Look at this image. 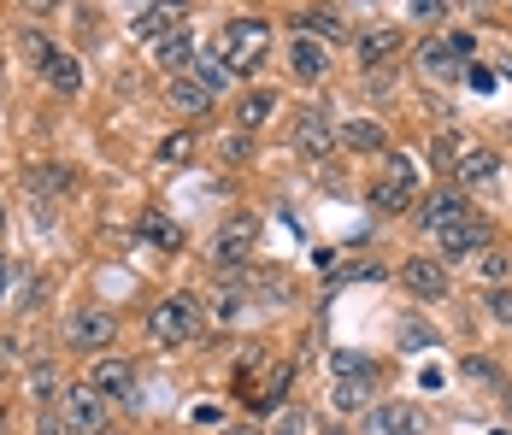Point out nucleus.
Listing matches in <instances>:
<instances>
[{
    "label": "nucleus",
    "mask_w": 512,
    "mask_h": 435,
    "mask_svg": "<svg viewBox=\"0 0 512 435\" xmlns=\"http://www.w3.org/2000/svg\"><path fill=\"white\" fill-rule=\"evenodd\" d=\"M265 53H271V24H265L259 12H236V18L224 24V65H230V77L259 71Z\"/></svg>",
    "instance_id": "1"
},
{
    "label": "nucleus",
    "mask_w": 512,
    "mask_h": 435,
    "mask_svg": "<svg viewBox=\"0 0 512 435\" xmlns=\"http://www.w3.org/2000/svg\"><path fill=\"white\" fill-rule=\"evenodd\" d=\"M201 330V300L195 294H165L159 306H148V336L159 347H177V341H189Z\"/></svg>",
    "instance_id": "2"
},
{
    "label": "nucleus",
    "mask_w": 512,
    "mask_h": 435,
    "mask_svg": "<svg viewBox=\"0 0 512 435\" xmlns=\"http://www.w3.org/2000/svg\"><path fill=\"white\" fill-rule=\"evenodd\" d=\"M412 189H418V165H412L407 153H383L377 183H371V212H407Z\"/></svg>",
    "instance_id": "3"
},
{
    "label": "nucleus",
    "mask_w": 512,
    "mask_h": 435,
    "mask_svg": "<svg viewBox=\"0 0 512 435\" xmlns=\"http://www.w3.org/2000/svg\"><path fill=\"white\" fill-rule=\"evenodd\" d=\"M59 412H65L59 424H65L71 435H106V400L89 383H83V388H65V394H59Z\"/></svg>",
    "instance_id": "4"
},
{
    "label": "nucleus",
    "mask_w": 512,
    "mask_h": 435,
    "mask_svg": "<svg viewBox=\"0 0 512 435\" xmlns=\"http://www.w3.org/2000/svg\"><path fill=\"white\" fill-rule=\"evenodd\" d=\"M118 336V318L106 312V306H77L71 318H65V341L77 347V353H95V347H112Z\"/></svg>",
    "instance_id": "5"
},
{
    "label": "nucleus",
    "mask_w": 512,
    "mask_h": 435,
    "mask_svg": "<svg viewBox=\"0 0 512 435\" xmlns=\"http://www.w3.org/2000/svg\"><path fill=\"white\" fill-rule=\"evenodd\" d=\"M254 236H259V218H254V212H236V218L218 230V242H212V265H218V271L242 265V259H248V247H254Z\"/></svg>",
    "instance_id": "6"
},
{
    "label": "nucleus",
    "mask_w": 512,
    "mask_h": 435,
    "mask_svg": "<svg viewBox=\"0 0 512 435\" xmlns=\"http://www.w3.org/2000/svg\"><path fill=\"white\" fill-rule=\"evenodd\" d=\"M412 218H418L430 236H442V230H454V224L471 218V212H465V200L454 189H436V194H424V200H412Z\"/></svg>",
    "instance_id": "7"
},
{
    "label": "nucleus",
    "mask_w": 512,
    "mask_h": 435,
    "mask_svg": "<svg viewBox=\"0 0 512 435\" xmlns=\"http://www.w3.org/2000/svg\"><path fill=\"white\" fill-rule=\"evenodd\" d=\"M336 124H330V112H318V106H307L301 118H295V147L307 153V159H330L336 153Z\"/></svg>",
    "instance_id": "8"
},
{
    "label": "nucleus",
    "mask_w": 512,
    "mask_h": 435,
    "mask_svg": "<svg viewBox=\"0 0 512 435\" xmlns=\"http://www.w3.org/2000/svg\"><path fill=\"white\" fill-rule=\"evenodd\" d=\"M89 388H95L101 400H136V365H130V359H95Z\"/></svg>",
    "instance_id": "9"
},
{
    "label": "nucleus",
    "mask_w": 512,
    "mask_h": 435,
    "mask_svg": "<svg viewBox=\"0 0 512 435\" xmlns=\"http://www.w3.org/2000/svg\"><path fill=\"white\" fill-rule=\"evenodd\" d=\"M401 283H407L418 300H448V271H442V259H424V253L407 259V265H401Z\"/></svg>",
    "instance_id": "10"
},
{
    "label": "nucleus",
    "mask_w": 512,
    "mask_h": 435,
    "mask_svg": "<svg viewBox=\"0 0 512 435\" xmlns=\"http://www.w3.org/2000/svg\"><path fill=\"white\" fill-rule=\"evenodd\" d=\"M36 65H42V77H48L59 95H77V89H83V65L65 48H42V42H36Z\"/></svg>",
    "instance_id": "11"
},
{
    "label": "nucleus",
    "mask_w": 512,
    "mask_h": 435,
    "mask_svg": "<svg viewBox=\"0 0 512 435\" xmlns=\"http://www.w3.org/2000/svg\"><path fill=\"white\" fill-rule=\"evenodd\" d=\"M171 30H183V12L177 6H136V18H130V36L136 42H165Z\"/></svg>",
    "instance_id": "12"
},
{
    "label": "nucleus",
    "mask_w": 512,
    "mask_h": 435,
    "mask_svg": "<svg viewBox=\"0 0 512 435\" xmlns=\"http://www.w3.org/2000/svg\"><path fill=\"white\" fill-rule=\"evenodd\" d=\"M371 430L377 435H424V412L412 400H389V406L371 412Z\"/></svg>",
    "instance_id": "13"
},
{
    "label": "nucleus",
    "mask_w": 512,
    "mask_h": 435,
    "mask_svg": "<svg viewBox=\"0 0 512 435\" xmlns=\"http://www.w3.org/2000/svg\"><path fill=\"white\" fill-rule=\"evenodd\" d=\"M289 71H295L301 83H318V77L330 71V48L312 42V36H295V42H289Z\"/></svg>",
    "instance_id": "14"
},
{
    "label": "nucleus",
    "mask_w": 512,
    "mask_h": 435,
    "mask_svg": "<svg viewBox=\"0 0 512 435\" xmlns=\"http://www.w3.org/2000/svg\"><path fill=\"white\" fill-rule=\"evenodd\" d=\"M454 177H460L465 189H489V183L501 177V159H495L489 147H465L460 165H454Z\"/></svg>",
    "instance_id": "15"
},
{
    "label": "nucleus",
    "mask_w": 512,
    "mask_h": 435,
    "mask_svg": "<svg viewBox=\"0 0 512 435\" xmlns=\"http://www.w3.org/2000/svg\"><path fill=\"white\" fill-rule=\"evenodd\" d=\"M165 100H171L177 118H206V112H212V95H206L195 77H171V83H165Z\"/></svg>",
    "instance_id": "16"
},
{
    "label": "nucleus",
    "mask_w": 512,
    "mask_h": 435,
    "mask_svg": "<svg viewBox=\"0 0 512 435\" xmlns=\"http://www.w3.org/2000/svg\"><path fill=\"white\" fill-rule=\"evenodd\" d=\"M436 242H442L448 259H471V253H483V247H489V230H483L477 218H460V224H454V230H442Z\"/></svg>",
    "instance_id": "17"
},
{
    "label": "nucleus",
    "mask_w": 512,
    "mask_h": 435,
    "mask_svg": "<svg viewBox=\"0 0 512 435\" xmlns=\"http://www.w3.org/2000/svg\"><path fill=\"white\" fill-rule=\"evenodd\" d=\"M371 394H377L371 377H336V383H330V406H336L342 418H359V412L371 406Z\"/></svg>",
    "instance_id": "18"
},
{
    "label": "nucleus",
    "mask_w": 512,
    "mask_h": 435,
    "mask_svg": "<svg viewBox=\"0 0 512 435\" xmlns=\"http://www.w3.org/2000/svg\"><path fill=\"white\" fill-rule=\"evenodd\" d=\"M295 24H301V36H312V42H324V48L348 36V18H342V12H324V6H312V12H301Z\"/></svg>",
    "instance_id": "19"
},
{
    "label": "nucleus",
    "mask_w": 512,
    "mask_h": 435,
    "mask_svg": "<svg viewBox=\"0 0 512 435\" xmlns=\"http://www.w3.org/2000/svg\"><path fill=\"white\" fill-rule=\"evenodd\" d=\"M336 136H342V147H354V153H383V147H389V136H383L377 118H348Z\"/></svg>",
    "instance_id": "20"
},
{
    "label": "nucleus",
    "mask_w": 512,
    "mask_h": 435,
    "mask_svg": "<svg viewBox=\"0 0 512 435\" xmlns=\"http://www.w3.org/2000/svg\"><path fill=\"white\" fill-rule=\"evenodd\" d=\"M418 71H424V77H460L465 59L448 48V42H424V48H418Z\"/></svg>",
    "instance_id": "21"
},
{
    "label": "nucleus",
    "mask_w": 512,
    "mask_h": 435,
    "mask_svg": "<svg viewBox=\"0 0 512 435\" xmlns=\"http://www.w3.org/2000/svg\"><path fill=\"white\" fill-rule=\"evenodd\" d=\"M189 59H195V30L183 24V30H171V36L159 42V71H171V77H177Z\"/></svg>",
    "instance_id": "22"
},
{
    "label": "nucleus",
    "mask_w": 512,
    "mask_h": 435,
    "mask_svg": "<svg viewBox=\"0 0 512 435\" xmlns=\"http://www.w3.org/2000/svg\"><path fill=\"white\" fill-rule=\"evenodd\" d=\"M142 236H148V242H159L165 253H183V230H177L165 212H142Z\"/></svg>",
    "instance_id": "23"
},
{
    "label": "nucleus",
    "mask_w": 512,
    "mask_h": 435,
    "mask_svg": "<svg viewBox=\"0 0 512 435\" xmlns=\"http://www.w3.org/2000/svg\"><path fill=\"white\" fill-rule=\"evenodd\" d=\"M395 48H401V30H365L359 36V65H377V59H389Z\"/></svg>",
    "instance_id": "24"
},
{
    "label": "nucleus",
    "mask_w": 512,
    "mask_h": 435,
    "mask_svg": "<svg viewBox=\"0 0 512 435\" xmlns=\"http://www.w3.org/2000/svg\"><path fill=\"white\" fill-rule=\"evenodd\" d=\"M271 112H277V95H271V89H259V95L242 100V112H236V118H242V130H259Z\"/></svg>",
    "instance_id": "25"
},
{
    "label": "nucleus",
    "mask_w": 512,
    "mask_h": 435,
    "mask_svg": "<svg viewBox=\"0 0 512 435\" xmlns=\"http://www.w3.org/2000/svg\"><path fill=\"white\" fill-rule=\"evenodd\" d=\"M24 388H30V400L48 406V400H59V371H53V365H36V371L24 377Z\"/></svg>",
    "instance_id": "26"
},
{
    "label": "nucleus",
    "mask_w": 512,
    "mask_h": 435,
    "mask_svg": "<svg viewBox=\"0 0 512 435\" xmlns=\"http://www.w3.org/2000/svg\"><path fill=\"white\" fill-rule=\"evenodd\" d=\"M189 77H195V83H201L206 95H218V89H224V83H230V65H224V59H201V65H195V71H189Z\"/></svg>",
    "instance_id": "27"
},
{
    "label": "nucleus",
    "mask_w": 512,
    "mask_h": 435,
    "mask_svg": "<svg viewBox=\"0 0 512 435\" xmlns=\"http://www.w3.org/2000/svg\"><path fill=\"white\" fill-rule=\"evenodd\" d=\"M30 189H36V194H59V189H71V171H65V165H48V171L36 165V171H30Z\"/></svg>",
    "instance_id": "28"
},
{
    "label": "nucleus",
    "mask_w": 512,
    "mask_h": 435,
    "mask_svg": "<svg viewBox=\"0 0 512 435\" xmlns=\"http://www.w3.org/2000/svg\"><path fill=\"white\" fill-rule=\"evenodd\" d=\"M307 430H312L307 412H301V406H283V412L271 418V430H265V435H307Z\"/></svg>",
    "instance_id": "29"
},
{
    "label": "nucleus",
    "mask_w": 512,
    "mask_h": 435,
    "mask_svg": "<svg viewBox=\"0 0 512 435\" xmlns=\"http://www.w3.org/2000/svg\"><path fill=\"white\" fill-rule=\"evenodd\" d=\"M330 371H336V377H371V359L342 347V353H330Z\"/></svg>",
    "instance_id": "30"
},
{
    "label": "nucleus",
    "mask_w": 512,
    "mask_h": 435,
    "mask_svg": "<svg viewBox=\"0 0 512 435\" xmlns=\"http://www.w3.org/2000/svg\"><path fill=\"white\" fill-rule=\"evenodd\" d=\"M189 153H195V136H189V130H177V136H165V142H159V165H177V159H189Z\"/></svg>",
    "instance_id": "31"
},
{
    "label": "nucleus",
    "mask_w": 512,
    "mask_h": 435,
    "mask_svg": "<svg viewBox=\"0 0 512 435\" xmlns=\"http://www.w3.org/2000/svg\"><path fill=\"white\" fill-rule=\"evenodd\" d=\"M477 271H483L489 283H501V277H507V253H501V247H483V253H477Z\"/></svg>",
    "instance_id": "32"
},
{
    "label": "nucleus",
    "mask_w": 512,
    "mask_h": 435,
    "mask_svg": "<svg viewBox=\"0 0 512 435\" xmlns=\"http://www.w3.org/2000/svg\"><path fill=\"white\" fill-rule=\"evenodd\" d=\"M460 153H465L460 136H436V142H430V159H436V165H448V159L460 165Z\"/></svg>",
    "instance_id": "33"
},
{
    "label": "nucleus",
    "mask_w": 512,
    "mask_h": 435,
    "mask_svg": "<svg viewBox=\"0 0 512 435\" xmlns=\"http://www.w3.org/2000/svg\"><path fill=\"white\" fill-rule=\"evenodd\" d=\"M489 312L495 324H512V289H489Z\"/></svg>",
    "instance_id": "34"
},
{
    "label": "nucleus",
    "mask_w": 512,
    "mask_h": 435,
    "mask_svg": "<svg viewBox=\"0 0 512 435\" xmlns=\"http://www.w3.org/2000/svg\"><path fill=\"white\" fill-rule=\"evenodd\" d=\"M442 12H448L442 0H418V6H412V18H442Z\"/></svg>",
    "instance_id": "35"
},
{
    "label": "nucleus",
    "mask_w": 512,
    "mask_h": 435,
    "mask_svg": "<svg viewBox=\"0 0 512 435\" xmlns=\"http://www.w3.org/2000/svg\"><path fill=\"white\" fill-rule=\"evenodd\" d=\"M36 435H71V430H65L59 418H42V424H36Z\"/></svg>",
    "instance_id": "36"
},
{
    "label": "nucleus",
    "mask_w": 512,
    "mask_h": 435,
    "mask_svg": "<svg viewBox=\"0 0 512 435\" xmlns=\"http://www.w3.org/2000/svg\"><path fill=\"white\" fill-rule=\"evenodd\" d=\"M6 283H12V265H6V253H0V294H6Z\"/></svg>",
    "instance_id": "37"
},
{
    "label": "nucleus",
    "mask_w": 512,
    "mask_h": 435,
    "mask_svg": "<svg viewBox=\"0 0 512 435\" xmlns=\"http://www.w3.org/2000/svg\"><path fill=\"white\" fill-rule=\"evenodd\" d=\"M0 230H6V200H0Z\"/></svg>",
    "instance_id": "38"
},
{
    "label": "nucleus",
    "mask_w": 512,
    "mask_h": 435,
    "mask_svg": "<svg viewBox=\"0 0 512 435\" xmlns=\"http://www.w3.org/2000/svg\"><path fill=\"white\" fill-rule=\"evenodd\" d=\"M501 71H507V83H512V59H507V65H501Z\"/></svg>",
    "instance_id": "39"
},
{
    "label": "nucleus",
    "mask_w": 512,
    "mask_h": 435,
    "mask_svg": "<svg viewBox=\"0 0 512 435\" xmlns=\"http://www.w3.org/2000/svg\"><path fill=\"white\" fill-rule=\"evenodd\" d=\"M0 435H6V418H0Z\"/></svg>",
    "instance_id": "40"
},
{
    "label": "nucleus",
    "mask_w": 512,
    "mask_h": 435,
    "mask_svg": "<svg viewBox=\"0 0 512 435\" xmlns=\"http://www.w3.org/2000/svg\"><path fill=\"white\" fill-rule=\"evenodd\" d=\"M330 435H342V430H330Z\"/></svg>",
    "instance_id": "41"
}]
</instances>
